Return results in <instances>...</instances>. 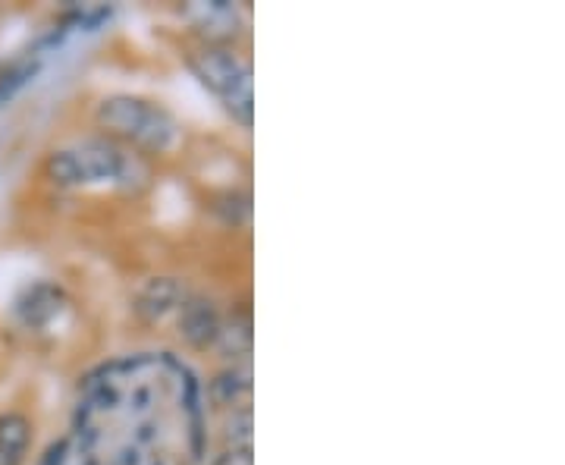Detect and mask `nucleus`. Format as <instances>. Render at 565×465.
I'll use <instances>...</instances> for the list:
<instances>
[{
    "instance_id": "f03ea898",
    "label": "nucleus",
    "mask_w": 565,
    "mask_h": 465,
    "mask_svg": "<svg viewBox=\"0 0 565 465\" xmlns=\"http://www.w3.org/2000/svg\"><path fill=\"white\" fill-rule=\"evenodd\" d=\"M135 173L148 176V170L129 151L113 145L110 139H82L73 148H60L48 158V176L57 186H95L120 183L132 186Z\"/></svg>"
},
{
    "instance_id": "20e7f679",
    "label": "nucleus",
    "mask_w": 565,
    "mask_h": 465,
    "mask_svg": "<svg viewBox=\"0 0 565 465\" xmlns=\"http://www.w3.org/2000/svg\"><path fill=\"white\" fill-rule=\"evenodd\" d=\"M176 312H179V318H176L179 337H183L192 349H208L220 340L223 321H220L217 305L208 296H186Z\"/></svg>"
},
{
    "instance_id": "ddd939ff",
    "label": "nucleus",
    "mask_w": 565,
    "mask_h": 465,
    "mask_svg": "<svg viewBox=\"0 0 565 465\" xmlns=\"http://www.w3.org/2000/svg\"><path fill=\"white\" fill-rule=\"evenodd\" d=\"M66 453H70V444H66V440H60V444H54L48 453H44L41 465H63V462H66Z\"/></svg>"
},
{
    "instance_id": "f257e3e1",
    "label": "nucleus",
    "mask_w": 565,
    "mask_h": 465,
    "mask_svg": "<svg viewBox=\"0 0 565 465\" xmlns=\"http://www.w3.org/2000/svg\"><path fill=\"white\" fill-rule=\"evenodd\" d=\"M95 120L117 139L148 154H170L183 142V126L157 101L139 95H110L98 104Z\"/></svg>"
},
{
    "instance_id": "9b49d317",
    "label": "nucleus",
    "mask_w": 565,
    "mask_h": 465,
    "mask_svg": "<svg viewBox=\"0 0 565 465\" xmlns=\"http://www.w3.org/2000/svg\"><path fill=\"white\" fill-rule=\"evenodd\" d=\"M226 437H230V450H252V409L233 412L230 425H226Z\"/></svg>"
},
{
    "instance_id": "7ed1b4c3",
    "label": "nucleus",
    "mask_w": 565,
    "mask_h": 465,
    "mask_svg": "<svg viewBox=\"0 0 565 465\" xmlns=\"http://www.w3.org/2000/svg\"><path fill=\"white\" fill-rule=\"evenodd\" d=\"M192 70L198 82L220 98L226 114L242 129H252V120H255L252 66L230 48H205L192 57Z\"/></svg>"
},
{
    "instance_id": "0eeeda50",
    "label": "nucleus",
    "mask_w": 565,
    "mask_h": 465,
    "mask_svg": "<svg viewBox=\"0 0 565 465\" xmlns=\"http://www.w3.org/2000/svg\"><path fill=\"white\" fill-rule=\"evenodd\" d=\"M211 393L220 406L248 409V396H252V371H248V365H242V368H230V371L217 374V381L211 384Z\"/></svg>"
},
{
    "instance_id": "1a4fd4ad",
    "label": "nucleus",
    "mask_w": 565,
    "mask_h": 465,
    "mask_svg": "<svg viewBox=\"0 0 565 465\" xmlns=\"http://www.w3.org/2000/svg\"><path fill=\"white\" fill-rule=\"evenodd\" d=\"M192 16H195L198 26L205 32H211V35H217V29L220 32H236V19H239L236 7L223 4V0H214V4H195Z\"/></svg>"
},
{
    "instance_id": "423d86ee",
    "label": "nucleus",
    "mask_w": 565,
    "mask_h": 465,
    "mask_svg": "<svg viewBox=\"0 0 565 465\" xmlns=\"http://www.w3.org/2000/svg\"><path fill=\"white\" fill-rule=\"evenodd\" d=\"M32 422L22 412L0 415V465H26Z\"/></svg>"
},
{
    "instance_id": "9d476101",
    "label": "nucleus",
    "mask_w": 565,
    "mask_h": 465,
    "mask_svg": "<svg viewBox=\"0 0 565 465\" xmlns=\"http://www.w3.org/2000/svg\"><path fill=\"white\" fill-rule=\"evenodd\" d=\"M226 356H248L252 352V321H248V315H242L239 321H233L230 327H223L220 330V340Z\"/></svg>"
},
{
    "instance_id": "39448f33",
    "label": "nucleus",
    "mask_w": 565,
    "mask_h": 465,
    "mask_svg": "<svg viewBox=\"0 0 565 465\" xmlns=\"http://www.w3.org/2000/svg\"><path fill=\"white\" fill-rule=\"evenodd\" d=\"M183 299H186V290L176 277H151L139 286V293H135V315L151 324L164 321L183 305Z\"/></svg>"
},
{
    "instance_id": "f8f14e48",
    "label": "nucleus",
    "mask_w": 565,
    "mask_h": 465,
    "mask_svg": "<svg viewBox=\"0 0 565 465\" xmlns=\"http://www.w3.org/2000/svg\"><path fill=\"white\" fill-rule=\"evenodd\" d=\"M214 465H255L252 450H226L214 459Z\"/></svg>"
},
{
    "instance_id": "4468645a",
    "label": "nucleus",
    "mask_w": 565,
    "mask_h": 465,
    "mask_svg": "<svg viewBox=\"0 0 565 465\" xmlns=\"http://www.w3.org/2000/svg\"><path fill=\"white\" fill-rule=\"evenodd\" d=\"M151 465H164V462H151Z\"/></svg>"
},
{
    "instance_id": "6e6552de",
    "label": "nucleus",
    "mask_w": 565,
    "mask_h": 465,
    "mask_svg": "<svg viewBox=\"0 0 565 465\" xmlns=\"http://www.w3.org/2000/svg\"><path fill=\"white\" fill-rule=\"evenodd\" d=\"M38 73H41V57L38 54H26L22 60H16L10 70L0 76V107H7Z\"/></svg>"
}]
</instances>
